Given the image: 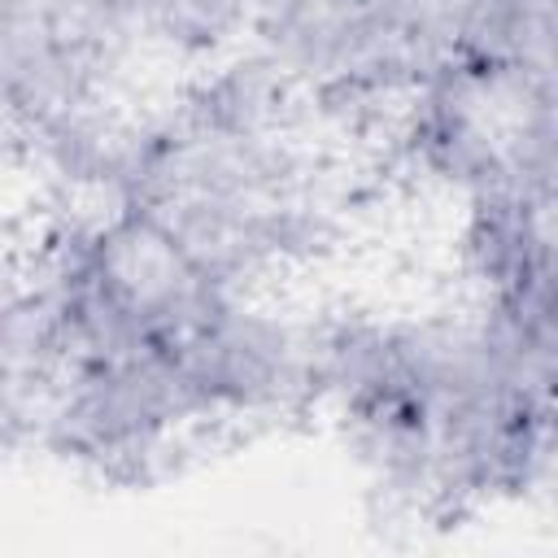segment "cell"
<instances>
[{"label":"cell","instance_id":"obj_2","mask_svg":"<svg viewBox=\"0 0 558 558\" xmlns=\"http://www.w3.org/2000/svg\"><path fill=\"white\" fill-rule=\"evenodd\" d=\"M327 131L248 48H231L183 70L161 100L135 96L109 205L153 209L235 283L283 288L340 240Z\"/></svg>","mask_w":558,"mask_h":558},{"label":"cell","instance_id":"obj_3","mask_svg":"<svg viewBox=\"0 0 558 558\" xmlns=\"http://www.w3.org/2000/svg\"><path fill=\"white\" fill-rule=\"evenodd\" d=\"M379 126L397 170L453 205L554 192V61H453L401 96Z\"/></svg>","mask_w":558,"mask_h":558},{"label":"cell","instance_id":"obj_1","mask_svg":"<svg viewBox=\"0 0 558 558\" xmlns=\"http://www.w3.org/2000/svg\"><path fill=\"white\" fill-rule=\"evenodd\" d=\"M314 414L388 514L527 501L554 475V310H323Z\"/></svg>","mask_w":558,"mask_h":558},{"label":"cell","instance_id":"obj_4","mask_svg":"<svg viewBox=\"0 0 558 558\" xmlns=\"http://www.w3.org/2000/svg\"><path fill=\"white\" fill-rule=\"evenodd\" d=\"M61 379V336L26 266L0 270V453H39Z\"/></svg>","mask_w":558,"mask_h":558}]
</instances>
